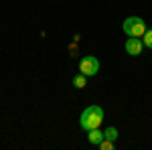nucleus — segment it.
I'll return each instance as SVG.
<instances>
[{
    "instance_id": "obj_1",
    "label": "nucleus",
    "mask_w": 152,
    "mask_h": 150,
    "mask_svg": "<svg viewBox=\"0 0 152 150\" xmlns=\"http://www.w3.org/2000/svg\"><path fill=\"white\" fill-rule=\"evenodd\" d=\"M102 122H104V110L99 108V105H89V108H85L83 110L81 118H79V124H81L83 130H95V128L102 126Z\"/></svg>"
},
{
    "instance_id": "obj_2",
    "label": "nucleus",
    "mask_w": 152,
    "mask_h": 150,
    "mask_svg": "<svg viewBox=\"0 0 152 150\" xmlns=\"http://www.w3.org/2000/svg\"><path fill=\"white\" fill-rule=\"evenodd\" d=\"M122 29H124V33L128 37H144V33L148 31L146 29V23L142 20L140 16H130V18H126L124 20V24H122Z\"/></svg>"
},
{
    "instance_id": "obj_3",
    "label": "nucleus",
    "mask_w": 152,
    "mask_h": 150,
    "mask_svg": "<svg viewBox=\"0 0 152 150\" xmlns=\"http://www.w3.org/2000/svg\"><path fill=\"white\" fill-rule=\"evenodd\" d=\"M79 71H81L85 77H94L95 73L99 71V61H97V57H91V55L83 57L81 63H79Z\"/></svg>"
},
{
    "instance_id": "obj_4",
    "label": "nucleus",
    "mask_w": 152,
    "mask_h": 150,
    "mask_svg": "<svg viewBox=\"0 0 152 150\" xmlns=\"http://www.w3.org/2000/svg\"><path fill=\"white\" fill-rule=\"evenodd\" d=\"M142 47H144L142 39H138V37H130L128 41H126V53L136 57V55H140V53H142Z\"/></svg>"
},
{
    "instance_id": "obj_5",
    "label": "nucleus",
    "mask_w": 152,
    "mask_h": 150,
    "mask_svg": "<svg viewBox=\"0 0 152 150\" xmlns=\"http://www.w3.org/2000/svg\"><path fill=\"white\" fill-rule=\"evenodd\" d=\"M87 138H89V142H91V144H99V142L104 140V132H99L97 128H95V130H89Z\"/></svg>"
},
{
    "instance_id": "obj_6",
    "label": "nucleus",
    "mask_w": 152,
    "mask_h": 150,
    "mask_svg": "<svg viewBox=\"0 0 152 150\" xmlns=\"http://www.w3.org/2000/svg\"><path fill=\"white\" fill-rule=\"evenodd\" d=\"M104 138H105V140H112V142H116V138H118V130H116L114 126L105 128V130H104Z\"/></svg>"
},
{
    "instance_id": "obj_7",
    "label": "nucleus",
    "mask_w": 152,
    "mask_h": 150,
    "mask_svg": "<svg viewBox=\"0 0 152 150\" xmlns=\"http://www.w3.org/2000/svg\"><path fill=\"white\" fill-rule=\"evenodd\" d=\"M73 85H75V87H85V75H83V73L75 75V77H73Z\"/></svg>"
},
{
    "instance_id": "obj_8",
    "label": "nucleus",
    "mask_w": 152,
    "mask_h": 150,
    "mask_svg": "<svg viewBox=\"0 0 152 150\" xmlns=\"http://www.w3.org/2000/svg\"><path fill=\"white\" fill-rule=\"evenodd\" d=\"M142 43H144V47H148V49H152V29L144 33V39H142Z\"/></svg>"
},
{
    "instance_id": "obj_9",
    "label": "nucleus",
    "mask_w": 152,
    "mask_h": 150,
    "mask_svg": "<svg viewBox=\"0 0 152 150\" xmlns=\"http://www.w3.org/2000/svg\"><path fill=\"white\" fill-rule=\"evenodd\" d=\"M97 146H99V148L102 150H112L114 148V142H112V140H102V142H99V144H97Z\"/></svg>"
}]
</instances>
